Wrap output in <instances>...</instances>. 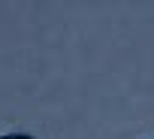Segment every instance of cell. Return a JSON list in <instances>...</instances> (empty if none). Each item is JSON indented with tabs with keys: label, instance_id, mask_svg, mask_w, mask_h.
<instances>
[{
	"label": "cell",
	"instance_id": "1",
	"mask_svg": "<svg viewBox=\"0 0 154 139\" xmlns=\"http://www.w3.org/2000/svg\"><path fill=\"white\" fill-rule=\"evenodd\" d=\"M0 139H33L30 133H0Z\"/></svg>",
	"mask_w": 154,
	"mask_h": 139
}]
</instances>
